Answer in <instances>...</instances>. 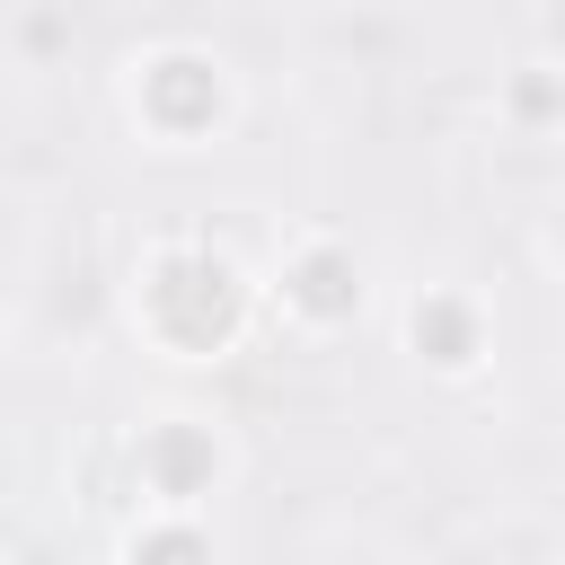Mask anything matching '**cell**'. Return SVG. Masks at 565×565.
I'll use <instances>...</instances> for the list:
<instances>
[{
	"mask_svg": "<svg viewBox=\"0 0 565 565\" xmlns=\"http://www.w3.org/2000/svg\"><path fill=\"white\" fill-rule=\"evenodd\" d=\"M150 318H159L168 344L221 353V344L238 335V274H230L221 256H168V265L150 274Z\"/></svg>",
	"mask_w": 565,
	"mask_h": 565,
	"instance_id": "obj_1",
	"label": "cell"
},
{
	"mask_svg": "<svg viewBox=\"0 0 565 565\" xmlns=\"http://www.w3.org/2000/svg\"><path fill=\"white\" fill-rule=\"evenodd\" d=\"M141 106H150V124H168V132H203V124L221 115V79H212V62H194V53H168V62L141 79Z\"/></svg>",
	"mask_w": 565,
	"mask_h": 565,
	"instance_id": "obj_2",
	"label": "cell"
},
{
	"mask_svg": "<svg viewBox=\"0 0 565 565\" xmlns=\"http://www.w3.org/2000/svg\"><path fill=\"white\" fill-rule=\"evenodd\" d=\"M141 468H150L159 494H203V486H212V433H194V424H159V433L141 441Z\"/></svg>",
	"mask_w": 565,
	"mask_h": 565,
	"instance_id": "obj_3",
	"label": "cell"
},
{
	"mask_svg": "<svg viewBox=\"0 0 565 565\" xmlns=\"http://www.w3.org/2000/svg\"><path fill=\"white\" fill-rule=\"evenodd\" d=\"M353 291H362V282H353V256H335V247H318V256L291 265V300H300L309 318H344Z\"/></svg>",
	"mask_w": 565,
	"mask_h": 565,
	"instance_id": "obj_4",
	"label": "cell"
},
{
	"mask_svg": "<svg viewBox=\"0 0 565 565\" xmlns=\"http://www.w3.org/2000/svg\"><path fill=\"white\" fill-rule=\"evenodd\" d=\"M415 344H424L433 362H468V353H477V318H468L459 300H424V309H415Z\"/></svg>",
	"mask_w": 565,
	"mask_h": 565,
	"instance_id": "obj_5",
	"label": "cell"
},
{
	"mask_svg": "<svg viewBox=\"0 0 565 565\" xmlns=\"http://www.w3.org/2000/svg\"><path fill=\"white\" fill-rule=\"evenodd\" d=\"M132 565H212V547H203L194 530H159V539L132 547Z\"/></svg>",
	"mask_w": 565,
	"mask_h": 565,
	"instance_id": "obj_6",
	"label": "cell"
}]
</instances>
